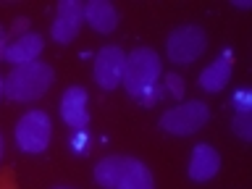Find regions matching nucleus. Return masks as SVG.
Instances as JSON below:
<instances>
[{"mask_svg": "<svg viewBox=\"0 0 252 189\" xmlns=\"http://www.w3.org/2000/svg\"><path fill=\"white\" fill-rule=\"evenodd\" d=\"M53 189H74V187H53Z\"/></svg>", "mask_w": 252, "mask_h": 189, "instance_id": "b1692460", "label": "nucleus"}, {"mask_svg": "<svg viewBox=\"0 0 252 189\" xmlns=\"http://www.w3.org/2000/svg\"><path fill=\"white\" fill-rule=\"evenodd\" d=\"M3 153H5V142H3V134H0V160H3Z\"/></svg>", "mask_w": 252, "mask_h": 189, "instance_id": "4be33fe9", "label": "nucleus"}, {"mask_svg": "<svg viewBox=\"0 0 252 189\" xmlns=\"http://www.w3.org/2000/svg\"><path fill=\"white\" fill-rule=\"evenodd\" d=\"M231 131H234L242 142H250V139H252V113H234V118H231Z\"/></svg>", "mask_w": 252, "mask_h": 189, "instance_id": "dca6fc26", "label": "nucleus"}, {"mask_svg": "<svg viewBox=\"0 0 252 189\" xmlns=\"http://www.w3.org/2000/svg\"><path fill=\"white\" fill-rule=\"evenodd\" d=\"M220 171V153L210 142H200V145L192 147V155H189V165L187 173L189 179L197 181V184H205V181L216 179Z\"/></svg>", "mask_w": 252, "mask_h": 189, "instance_id": "1a4fd4ad", "label": "nucleus"}, {"mask_svg": "<svg viewBox=\"0 0 252 189\" xmlns=\"http://www.w3.org/2000/svg\"><path fill=\"white\" fill-rule=\"evenodd\" d=\"M124 66H126L124 47H118V45L100 47L97 55H94V63H92V76L100 90H105V92L118 90L124 82Z\"/></svg>", "mask_w": 252, "mask_h": 189, "instance_id": "423d86ee", "label": "nucleus"}, {"mask_svg": "<svg viewBox=\"0 0 252 189\" xmlns=\"http://www.w3.org/2000/svg\"><path fill=\"white\" fill-rule=\"evenodd\" d=\"M5 50H8V32L0 29V61H5Z\"/></svg>", "mask_w": 252, "mask_h": 189, "instance_id": "aec40b11", "label": "nucleus"}, {"mask_svg": "<svg viewBox=\"0 0 252 189\" xmlns=\"http://www.w3.org/2000/svg\"><path fill=\"white\" fill-rule=\"evenodd\" d=\"M163 79V63L153 47L139 45L131 53H126V66H124V82L121 87L126 90V94L134 100H142L145 94H150L160 84Z\"/></svg>", "mask_w": 252, "mask_h": 189, "instance_id": "f257e3e1", "label": "nucleus"}, {"mask_svg": "<svg viewBox=\"0 0 252 189\" xmlns=\"http://www.w3.org/2000/svg\"><path fill=\"white\" fill-rule=\"evenodd\" d=\"M124 171H126V158L124 155H105L102 160H97L92 176H94V184L97 187L116 189L121 176H124Z\"/></svg>", "mask_w": 252, "mask_h": 189, "instance_id": "ddd939ff", "label": "nucleus"}, {"mask_svg": "<svg viewBox=\"0 0 252 189\" xmlns=\"http://www.w3.org/2000/svg\"><path fill=\"white\" fill-rule=\"evenodd\" d=\"M0 97H3V79H0Z\"/></svg>", "mask_w": 252, "mask_h": 189, "instance_id": "5701e85b", "label": "nucleus"}, {"mask_svg": "<svg viewBox=\"0 0 252 189\" xmlns=\"http://www.w3.org/2000/svg\"><path fill=\"white\" fill-rule=\"evenodd\" d=\"M84 21L97 34H110L118 27V11L108 0H90V3H84Z\"/></svg>", "mask_w": 252, "mask_h": 189, "instance_id": "f8f14e48", "label": "nucleus"}, {"mask_svg": "<svg viewBox=\"0 0 252 189\" xmlns=\"http://www.w3.org/2000/svg\"><path fill=\"white\" fill-rule=\"evenodd\" d=\"M27 32H29V19H24V16H21V19H16V21H13V27H11V34L21 37V34H27Z\"/></svg>", "mask_w": 252, "mask_h": 189, "instance_id": "6ab92c4d", "label": "nucleus"}, {"mask_svg": "<svg viewBox=\"0 0 252 189\" xmlns=\"http://www.w3.org/2000/svg\"><path fill=\"white\" fill-rule=\"evenodd\" d=\"M210 121V108L202 100H181L179 105L168 108L160 116V131L173 134V137H192Z\"/></svg>", "mask_w": 252, "mask_h": 189, "instance_id": "20e7f679", "label": "nucleus"}, {"mask_svg": "<svg viewBox=\"0 0 252 189\" xmlns=\"http://www.w3.org/2000/svg\"><path fill=\"white\" fill-rule=\"evenodd\" d=\"M61 118L66 121L71 131H84L90 126V94L84 87L71 84L66 92L61 94Z\"/></svg>", "mask_w": 252, "mask_h": 189, "instance_id": "6e6552de", "label": "nucleus"}, {"mask_svg": "<svg viewBox=\"0 0 252 189\" xmlns=\"http://www.w3.org/2000/svg\"><path fill=\"white\" fill-rule=\"evenodd\" d=\"M116 189H155L153 171L147 168V163L137 160V158H126V171Z\"/></svg>", "mask_w": 252, "mask_h": 189, "instance_id": "4468645a", "label": "nucleus"}, {"mask_svg": "<svg viewBox=\"0 0 252 189\" xmlns=\"http://www.w3.org/2000/svg\"><path fill=\"white\" fill-rule=\"evenodd\" d=\"M228 105H231L236 113H252V92L247 90V87H239V90L231 94Z\"/></svg>", "mask_w": 252, "mask_h": 189, "instance_id": "a211bd4d", "label": "nucleus"}, {"mask_svg": "<svg viewBox=\"0 0 252 189\" xmlns=\"http://www.w3.org/2000/svg\"><path fill=\"white\" fill-rule=\"evenodd\" d=\"M208 50V34L200 24H181L165 37V55L173 66H189Z\"/></svg>", "mask_w": 252, "mask_h": 189, "instance_id": "7ed1b4c3", "label": "nucleus"}, {"mask_svg": "<svg viewBox=\"0 0 252 189\" xmlns=\"http://www.w3.org/2000/svg\"><path fill=\"white\" fill-rule=\"evenodd\" d=\"M16 145H19L21 153L27 155H42L47 147H50L53 139V121L45 110H27L19 121H16L13 129Z\"/></svg>", "mask_w": 252, "mask_h": 189, "instance_id": "39448f33", "label": "nucleus"}, {"mask_svg": "<svg viewBox=\"0 0 252 189\" xmlns=\"http://www.w3.org/2000/svg\"><path fill=\"white\" fill-rule=\"evenodd\" d=\"M55 71L45 61H34L27 66H13L11 74L3 79V94L16 102H34L50 92Z\"/></svg>", "mask_w": 252, "mask_h": 189, "instance_id": "f03ea898", "label": "nucleus"}, {"mask_svg": "<svg viewBox=\"0 0 252 189\" xmlns=\"http://www.w3.org/2000/svg\"><path fill=\"white\" fill-rule=\"evenodd\" d=\"M163 90H165V94H171L173 100H184V94H187V84H184V79H181L179 74H165L163 76Z\"/></svg>", "mask_w": 252, "mask_h": 189, "instance_id": "f3484780", "label": "nucleus"}, {"mask_svg": "<svg viewBox=\"0 0 252 189\" xmlns=\"http://www.w3.org/2000/svg\"><path fill=\"white\" fill-rule=\"evenodd\" d=\"M68 150H71V155H76V158H84V155H90V150H92V137H90V131H71V137H68Z\"/></svg>", "mask_w": 252, "mask_h": 189, "instance_id": "2eb2a0df", "label": "nucleus"}, {"mask_svg": "<svg viewBox=\"0 0 252 189\" xmlns=\"http://www.w3.org/2000/svg\"><path fill=\"white\" fill-rule=\"evenodd\" d=\"M231 5L236 8V11H247V8H252V3H250V0H234Z\"/></svg>", "mask_w": 252, "mask_h": 189, "instance_id": "412c9836", "label": "nucleus"}, {"mask_svg": "<svg viewBox=\"0 0 252 189\" xmlns=\"http://www.w3.org/2000/svg\"><path fill=\"white\" fill-rule=\"evenodd\" d=\"M82 21H84V3H79V0H61L55 19L50 24V37L58 45L74 42L79 29H82Z\"/></svg>", "mask_w": 252, "mask_h": 189, "instance_id": "0eeeda50", "label": "nucleus"}, {"mask_svg": "<svg viewBox=\"0 0 252 189\" xmlns=\"http://www.w3.org/2000/svg\"><path fill=\"white\" fill-rule=\"evenodd\" d=\"M42 50H45V39H42V34H37V32H27V34L13 37L11 42H8L5 61L11 63V66H27V63L39 61Z\"/></svg>", "mask_w": 252, "mask_h": 189, "instance_id": "9b49d317", "label": "nucleus"}, {"mask_svg": "<svg viewBox=\"0 0 252 189\" xmlns=\"http://www.w3.org/2000/svg\"><path fill=\"white\" fill-rule=\"evenodd\" d=\"M231 74H234V50L226 47L220 50V55L210 66H205L197 76V84H200L202 92H210V94H218L223 87L231 82Z\"/></svg>", "mask_w": 252, "mask_h": 189, "instance_id": "9d476101", "label": "nucleus"}]
</instances>
